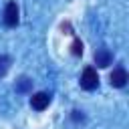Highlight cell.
Returning a JSON list of instances; mask_svg holds the SVG:
<instances>
[{
	"mask_svg": "<svg viewBox=\"0 0 129 129\" xmlns=\"http://www.w3.org/2000/svg\"><path fill=\"white\" fill-rule=\"evenodd\" d=\"M79 83H81V87H83L85 91H95V89L99 87V75H97V71H95L93 67H87V69L83 71Z\"/></svg>",
	"mask_w": 129,
	"mask_h": 129,
	"instance_id": "6da1fadb",
	"label": "cell"
},
{
	"mask_svg": "<svg viewBox=\"0 0 129 129\" xmlns=\"http://www.w3.org/2000/svg\"><path fill=\"white\" fill-rule=\"evenodd\" d=\"M48 105H50V95L44 93V91L34 93V95L30 97V107H32L34 111H44Z\"/></svg>",
	"mask_w": 129,
	"mask_h": 129,
	"instance_id": "7a4b0ae2",
	"label": "cell"
},
{
	"mask_svg": "<svg viewBox=\"0 0 129 129\" xmlns=\"http://www.w3.org/2000/svg\"><path fill=\"white\" fill-rule=\"evenodd\" d=\"M4 24L6 26H16L18 24V6L16 2H8L4 8Z\"/></svg>",
	"mask_w": 129,
	"mask_h": 129,
	"instance_id": "3957f363",
	"label": "cell"
},
{
	"mask_svg": "<svg viewBox=\"0 0 129 129\" xmlns=\"http://www.w3.org/2000/svg\"><path fill=\"white\" fill-rule=\"evenodd\" d=\"M109 81H111V85H113V87H117V89L125 87V85H127V71H125L123 67L113 69V73L109 75Z\"/></svg>",
	"mask_w": 129,
	"mask_h": 129,
	"instance_id": "277c9868",
	"label": "cell"
},
{
	"mask_svg": "<svg viewBox=\"0 0 129 129\" xmlns=\"http://www.w3.org/2000/svg\"><path fill=\"white\" fill-rule=\"evenodd\" d=\"M111 60H113V54L107 48H97L95 50V62H97V67H109Z\"/></svg>",
	"mask_w": 129,
	"mask_h": 129,
	"instance_id": "5b68a950",
	"label": "cell"
},
{
	"mask_svg": "<svg viewBox=\"0 0 129 129\" xmlns=\"http://www.w3.org/2000/svg\"><path fill=\"white\" fill-rule=\"evenodd\" d=\"M30 87H32V81H30V79H26V77H22V79L16 83V93H26Z\"/></svg>",
	"mask_w": 129,
	"mask_h": 129,
	"instance_id": "8992f818",
	"label": "cell"
},
{
	"mask_svg": "<svg viewBox=\"0 0 129 129\" xmlns=\"http://www.w3.org/2000/svg\"><path fill=\"white\" fill-rule=\"evenodd\" d=\"M10 56L8 54H0V77H4L6 73H8V69H10Z\"/></svg>",
	"mask_w": 129,
	"mask_h": 129,
	"instance_id": "52a82bcc",
	"label": "cell"
},
{
	"mask_svg": "<svg viewBox=\"0 0 129 129\" xmlns=\"http://www.w3.org/2000/svg\"><path fill=\"white\" fill-rule=\"evenodd\" d=\"M71 48H73V54H75V56H81V54H83V42H81L79 38L73 40V46H71Z\"/></svg>",
	"mask_w": 129,
	"mask_h": 129,
	"instance_id": "ba28073f",
	"label": "cell"
},
{
	"mask_svg": "<svg viewBox=\"0 0 129 129\" xmlns=\"http://www.w3.org/2000/svg\"><path fill=\"white\" fill-rule=\"evenodd\" d=\"M73 119L79 121V119H83V115H79V111H73Z\"/></svg>",
	"mask_w": 129,
	"mask_h": 129,
	"instance_id": "9c48e42d",
	"label": "cell"
}]
</instances>
